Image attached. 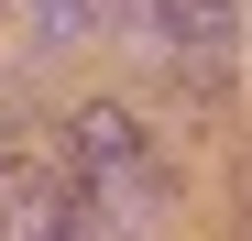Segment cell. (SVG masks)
I'll return each mask as SVG.
<instances>
[{"mask_svg":"<svg viewBox=\"0 0 252 241\" xmlns=\"http://www.w3.org/2000/svg\"><path fill=\"white\" fill-rule=\"evenodd\" d=\"M66 176H77V197L99 209L110 241H143V230L164 219V165H154L143 120L110 110V99H88V110L66 120Z\"/></svg>","mask_w":252,"mask_h":241,"instance_id":"cell-1","label":"cell"},{"mask_svg":"<svg viewBox=\"0 0 252 241\" xmlns=\"http://www.w3.org/2000/svg\"><path fill=\"white\" fill-rule=\"evenodd\" d=\"M0 241H110V230H99L88 197H77V176L0 165Z\"/></svg>","mask_w":252,"mask_h":241,"instance_id":"cell-2","label":"cell"},{"mask_svg":"<svg viewBox=\"0 0 252 241\" xmlns=\"http://www.w3.org/2000/svg\"><path fill=\"white\" fill-rule=\"evenodd\" d=\"M154 33H164V55L187 66V88H220L230 44H241V0H154Z\"/></svg>","mask_w":252,"mask_h":241,"instance_id":"cell-3","label":"cell"},{"mask_svg":"<svg viewBox=\"0 0 252 241\" xmlns=\"http://www.w3.org/2000/svg\"><path fill=\"white\" fill-rule=\"evenodd\" d=\"M22 143V88H0V153Z\"/></svg>","mask_w":252,"mask_h":241,"instance_id":"cell-4","label":"cell"},{"mask_svg":"<svg viewBox=\"0 0 252 241\" xmlns=\"http://www.w3.org/2000/svg\"><path fill=\"white\" fill-rule=\"evenodd\" d=\"M241 219H252V165H241Z\"/></svg>","mask_w":252,"mask_h":241,"instance_id":"cell-5","label":"cell"}]
</instances>
